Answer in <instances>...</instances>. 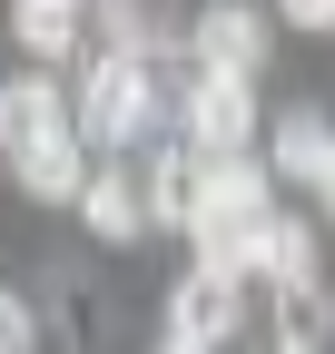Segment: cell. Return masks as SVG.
<instances>
[{
	"label": "cell",
	"instance_id": "4",
	"mask_svg": "<svg viewBox=\"0 0 335 354\" xmlns=\"http://www.w3.org/2000/svg\"><path fill=\"white\" fill-rule=\"evenodd\" d=\"M246 276H227V266H188L178 295H168V344H227L237 315H246Z\"/></svg>",
	"mask_w": 335,
	"mask_h": 354
},
{
	"label": "cell",
	"instance_id": "10",
	"mask_svg": "<svg viewBox=\"0 0 335 354\" xmlns=\"http://www.w3.org/2000/svg\"><path fill=\"white\" fill-rule=\"evenodd\" d=\"M10 30L30 59H69L89 39V0H10Z\"/></svg>",
	"mask_w": 335,
	"mask_h": 354
},
{
	"label": "cell",
	"instance_id": "1",
	"mask_svg": "<svg viewBox=\"0 0 335 354\" xmlns=\"http://www.w3.org/2000/svg\"><path fill=\"white\" fill-rule=\"evenodd\" d=\"M148 118H158L148 59L99 50V59H89V79H79V138H89V148H138V138H148Z\"/></svg>",
	"mask_w": 335,
	"mask_h": 354
},
{
	"label": "cell",
	"instance_id": "16",
	"mask_svg": "<svg viewBox=\"0 0 335 354\" xmlns=\"http://www.w3.org/2000/svg\"><path fill=\"white\" fill-rule=\"evenodd\" d=\"M316 207H325V216H335V167H325V177H316Z\"/></svg>",
	"mask_w": 335,
	"mask_h": 354
},
{
	"label": "cell",
	"instance_id": "15",
	"mask_svg": "<svg viewBox=\"0 0 335 354\" xmlns=\"http://www.w3.org/2000/svg\"><path fill=\"white\" fill-rule=\"evenodd\" d=\"M276 10L296 20V30H335V0H276Z\"/></svg>",
	"mask_w": 335,
	"mask_h": 354
},
{
	"label": "cell",
	"instance_id": "13",
	"mask_svg": "<svg viewBox=\"0 0 335 354\" xmlns=\"http://www.w3.org/2000/svg\"><path fill=\"white\" fill-rule=\"evenodd\" d=\"M286 305H276V354H316L325 344V295L316 286H276Z\"/></svg>",
	"mask_w": 335,
	"mask_h": 354
},
{
	"label": "cell",
	"instance_id": "12",
	"mask_svg": "<svg viewBox=\"0 0 335 354\" xmlns=\"http://www.w3.org/2000/svg\"><path fill=\"white\" fill-rule=\"evenodd\" d=\"M325 167H335V128L316 109H286L276 118V177H306V187H316Z\"/></svg>",
	"mask_w": 335,
	"mask_h": 354
},
{
	"label": "cell",
	"instance_id": "14",
	"mask_svg": "<svg viewBox=\"0 0 335 354\" xmlns=\"http://www.w3.org/2000/svg\"><path fill=\"white\" fill-rule=\"evenodd\" d=\"M39 344V325H30V305L10 295V286H0V354H30Z\"/></svg>",
	"mask_w": 335,
	"mask_h": 354
},
{
	"label": "cell",
	"instance_id": "6",
	"mask_svg": "<svg viewBox=\"0 0 335 354\" xmlns=\"http://www.w3.org/2000/svg\"><path fill=\"white\" fill-rule=\"evenodd\" d=\"M188 50H197V69H217V79H257L266 69V20L246 10V0H217V10H197Z\"/></svg>",
	"mask_w": 335,
	"mask_h": 354
},
{
	"label": "cell",
	"instance_id": "17",
	"mask_svg": "<svg viewBox=\"0 0 335 354\" xmlns=\"http://www.w3.org/2000/svg\"><path fill=\"white\" fill-rule=\"evenodd\" d=\"M168 354H227V344H168Z\"/></svg>",
	"mask_w": 335,
	"mask_h": 354
},
{
	"label": "cell",
	"instance_id": "11",
	"mask_svg": "<svg viewBox=\"0 0 335 354\" xmlns=\"http://www.w3.org/2000/svg\"><path fill=\"white\" fill-rule=\"evenodd\" d=\"M79 216H89L109 246H129L138 227H158V216H148V187H138L129 167H99V177H89V197H79Z\"/></svg>",
	"mask_w": 335,
	"mask_h": 354
},
{
	"label": "cell",
	"instance_id": "5",
	"mask_svg": "<svg viewBox=\"0 0 335 354\" xmlns=\"http://www.w3.org/2000/svg\"><path fill=\"white\" fill-rule=\"evenodd\" d=\"M60 128H79V109H69V88L60 79H0V158H30L39 138H60Z\"/></svg>",
	"mask_w": 335,
	"mask_h": 354
},
{
	"label": "cell",
	"instance_id": "7",
	"mask_svg": "<svg viewBox=\"0 0 335 354\" xmlns=\"http://www.w3.org/2000/svg\"><path fill=\"white\" fill-rule=\"evenodd\" d=\"M237 276H276V286H316V236L306 216H257L237 246Z\"/></svg>",
	"mask_w": 335,
	"mask_h": 354
},
{
	"label": "cell",
	"instance_id": "3",
	"mask_svg": "<svg viewBox=\"0 0 335 354\" xmlns=\"http://www.w3.org/2000/svg\"><path fill=\"white\" fill-rule=\"evenodd\" d=\"M178 118H188V148H197V158H246V138H257V88L197 69L188 99H178Z\"/></svg>",
	"mask_w": 335,
	"mask_h": 354
},
{
	"label": "cell",
	"instance_id": "8",
	"mask_svg": "<svg viewBox=\"0 0 335 354\" xmlns=\"http://www.w3.org/2000/svg\"><path fill=\"white\" fill-rule=\"evenodd\" d=\"M10 167H20V187H30V197H50V207H60V197H89V177H99V167H89V138H79V128L39 138V148H30V158H10Z\"/></svg>",
	"mask_w": 335,
	"mask_h": 354
},
{
	"label": "cell",
	"instance_id": "9",
	"mask_svg": "<svg viewBox=\"0 0 335 354\" xmlns=\"http://www.w3.org/2000/svg\"><path fill=\"white\" fill-rule=\"evenodd\" d=\"M138 187H148V216H158V227H197V187H207V158H197V148H158Z\"/></svg>",
	"mask_w": 335,
	"mask_h": 354
},
{
	"label": "cell",
	"instance_id": "2",
	"mask_svg": "<svg viewBox=\"0 0 335 354\" xmlns=\"http://www.w3.org/2000/svg\"><path fill=\"white\" fill-rule=\"evenodd\" d=\"M257 216H276L266 207V167L257 158H207V187H197V266H227L237 276V246H246V227Z\"/></svg>",
	"mask_w": 335,
	"mask_h": 354
}]
</instances>
